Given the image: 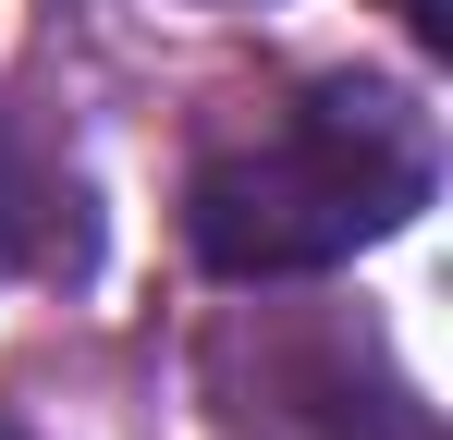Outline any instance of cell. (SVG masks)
Masks as SVG:
<instances>
[{
  "instance_id": "obj_1",
  "label": "cell",
  "mask_w": 453,
  "mask_h": 440,
  "mask_svg": "<svg viewBox=\"0 0 453 440\" xmlns=\"http://www.w3.org/2000/svg\"><path fill=\"white\" fill-rule=\"evenodd\" d=\"M429 184H441L429 110L404 86L331 73V86H295L270 123H245L196 159L184 245L221 282H306V269L368 257L380 232H404L429 209Z\"/></svg>"
},
{
  "instance_id": "obj_2",
  "label": "cell",
  "mask_w": 453,
  "mask_h": 440,
  "mask_svg": "<svg viewBox=\"0 0 453 440\" xmlns=\"http://www.w3.org/2000/svg\"><path fill=\"white\" fill-rule=\"evenodd\" d=\"M392 12L417 25V49H453V12H441V0H392Z\"/></svg>"
}]
</instances>
